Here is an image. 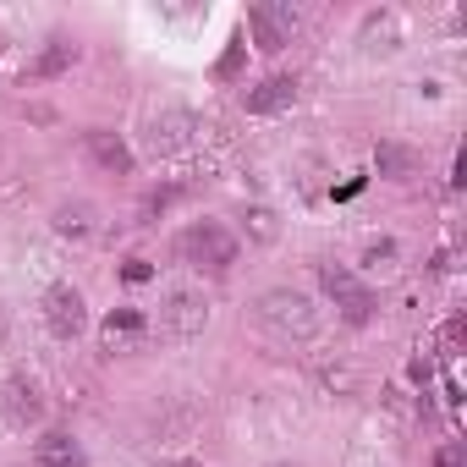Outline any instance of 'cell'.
Segmentation results:
<instances>
[{"instance_id": "21", "label": "cell", "mask_w": 467, "mask_h": 467, "mask_svg": "<svg viewBox=\"0 0 467 467\" xmlns=\"http://www.w3.org/2000/svg\"><path fill=\"white\" fill-rule=\"evenodd\" d=\"M121 275H127V281H149V275H154V270H149V265H143V259H132V265H127V270H121Z\"/></svg>"}, {"instance_id": "4", "label": "cell", "mask_w": 467, "mask_h": 467, "mask_svg": "<svg viewBox=\"0 0 467 467\" xmlns=\"http://www.w3.org/2000/svg\"><path fill=\"white\" fill-rule=\"evenodd\" d=\"M319 286L336 297V308H341L347 325H368V319H374V297H368V286H363L347 265H319Z\"/></svg>"}, {"instance_id": "1", "label": "cell", "mask_w": 467, "mask_h": 467, "mask_svg": "<svg viewBox=\"0 0 467 467\" xmlns=\"http://www.w3.org/2000/svg\"><path fill=\"white\" fill-rule=\"evenodd\" d=\"M259 325L286 336V341H308L319 336V303L308 292H292V286H275L259 297Z\"/></svg>"}, {"instance_id": "18", "label": "cell", "mask_w": 467, "mask_h": 467, "mask_svg": "<svg viewBox=\"0 0 467 467\" xmlns=\"http://www.w3.org/2000/svg\"><path fill=\"white\" fill-rule=\"evenodd\" d=\"M396 254H401V248H396V243L385 237V243H368V254H363V265H368L374 275H390V270H396Z\"/></svg>"}, {"instance_id": "15", "label": "cell", "mask_w": 467, "mask_h": 467, "mask_svg": "<svg viewBox=\"0 0 467 467\" xmlns=\"http://www.w3.org/2000/svg\"><path fill=\"white\" fill-rule=\"evenodd\" d=\"M243 231H248V243H275L281 237V220H275V209L254 203V209H243Z\"/></svg>"}, {"instance_id": "12", "label": "cell", "mask_w": 467, "mask_h": 467, "mask_svg": "<svg viewBox=\"0 0 467 467\" xmlns=\"http://www.w3.org/2000/svg\"><path fill=\"white\" fill-rule=\"evenodd\" d=\"M34 467H83V451H78V440L72 434H45L39 445H34Z\"/></svg>"}, {"instance_id": "22", "label": "cell", "mask_w": 467, "mask_h": 467, "mask_svg": "<svg viewBox=\"0 0 467 467\" xmlns=\"http://www.w3.org/2000/svg\"><path fill=\"white\" fill-rule=\"evenodd\" d=\"M165 467H198V462H165Z\"/></svg>"}, {"instance_id": "17", "label": "cell", "mask_w": 467, "mask_h": 467, "mask_svg": "<svg viewBox=\"0 0 467 467\" xmlns=\"http://www.w3.org/2000/svg\"><path fill=\"white\" fill-rule=\"evenodd\" d=\"M56 231L61 237H88L94 231V203H61L56 209Z\"/></svg>"}, {"instance_id": "7", "label": "cell", "mask_w": 467, "mask_h": 467, "mask_svg": "<svg viewBox=\"0 0 467 467\" xmlns=\"http://www.w3.org/2000/svg\"><path fill=\"white\" fill-rule=\"evenodd\" d=\"M83 149H88V160H94L99 171H110V176H127V171H132V149H127V138L110 132V127H88V132H83Z\"/></svg>"}, {"instance_id": "23", "label": "cell", "mask_w": 467, "mask_h": 467, "mask_svg": "<svg viewBox=\"0 0 467 467\" xmlns=\"http://www.w3.org/2000/svg\"><path fill=\"white\" fill-rule=\"evenodd\" d=\"M275 467H303V462H275Z\"/></svg>"}, {"instance_id": "5", "label": "cell", "mask_w": 467, "mask_h": 467, "mask_svg": "<svg viewBox=\"0 0 467 467\" xmlns=\"http://www.w3.org/2000/svg\"><path fill=\"white\" fill-rule=\"evenodd\" d=\"M45 325H50V336H61V341H72V336H83V325H88V303H83V292L78 286H50L45 292Z\"/></svg>"}, {"instance_id": "10", "label": "cell", "mask_w": 467, "mask_h": 467, "mask_svg": "<svg viewBox=\"0 0 467 467\" xmlns=\"http://www.w3.org/2000/svg\"><path fill=\"white\" fill-rule=\"evenodd\" d=\"M0 401H6V418L12 423H39L45 418V396H39V385L34 379H6V390H0Z\"/></svg>"}, {"instance_id": "14", "label": "cell", "mask_w": 467, "mask_h": 467, "mask_svg": "<svg viewBox=\"0 0 467 467\" xmlns=\"http://www.w3.org/2000/svg\"><path fill=\"white\" fill-rule=\"evenodd\" d=\"M143 330H149V325H143V314H138V308H116V314L105 319V347H132Z\"/></svg>"}, {"instance_id": "16", "label": "cell", "mask_w": 467, "mask_h": 467, "mask_svg": "<svg viewBox=\"0 0 467 467\" xmlns=\"http://www.w3.org/2000/svg\"><path fill=\"white\" fill-rule=\"evenodd\" d=\"M374 165H379V176H412L418 171V154L401 149V143H379L374 149Z\"/></svg>"}, {"instance_id": "3", "label": "cell", "mask_w": 467, "mask_h": 467, "mask_svg": "<svg viewBox=\"0 0 467 467\" xmlns=\"http://www.w3.org/2000/svg\"><path fill=\"white\" fill-rule=\"evenodd\" d=\"M203 325H209V303H203V292H192V286L165 292V303H160V336H171V341H192V336H203Z\"/></svg>"}, {"instance_id": "9", "label": "cell", "mask_w": 467, "mask_h": 467, "mask_svg": "<svg viewBox=\"0 0 467 467\" xmlns=\"http://www.w3.org/2000/svg\"><path fill=\"white\" fill-rule=\"evenodd\" d=\"M192 132H198V116H192V110H165V116L149 121V143H154V154H176V149H187Z\"/></svg>"}, {"instance_id": "20", "label": "cell", "mask_w": 467, "mask_h": 467, "mask_svg": "<svg viewBox=\"0 0 467 467\" xmlns=\"http://www.w3.org/2000/svg\"><path fill=\"white\" fill-rule=\"evenodd\" d=\"M434 467H467V451H462L456 440H445V445L434 451Z\"/></svg>"}, {"instance_id": "8", "label": "cell", "mask_w": 467, "mask_h": 467, "mask_svg": "<svg viewBox=\"0 0 467 467\" xmlns=\"http://www.w3.org/2000/svg\"><path fill=\"white\" fill-rule=\"evenodd\" d=\"M292 99H297V78L275 72V78H265V83H254V88L243 94V110H248V116H275V110H286Z\"/></svg>"}, {"instance_id": "19", "label": "cell", "mask_w": 467, "mask_h": 467, "mask_svg": "<svg viewBox=\"0 0 467 467\" xmlns=\"http://www.w3.org/2000/svg\"><path fill=\"white\" fill-rule=\"evenodd\" d=\"M176 198H182V187H154V192H149V198L138 203V214H143V220H154V214H165V209H171Z\"/></svg>"}, {"instance_id": "2", "label": "cell", "mask_w": 467, "mask_h": 467, "mask_svg": "<svg viewBox=\"0 0 467 467\" xmlns=\"http://www.w3.org/2000/svg\"><path fill=\"white\" fill-rule=\"evenodd\" d=\"M176 248H182V259L192 270H209V275H225L231 265H237V237H231L220 220H192Z\"/></svg>"}, {"instance_id": "13", "label": "cell", "mask_w": 467, "mask_h": 467, "mask_svg": "<svg viewBox=\"0 0 467 467\" xmlns=\"http://www.w3.org/2000/svg\"><path fill=\"white\" fill-rule=\"evenodd\" d=\"M401 39V17L396 12H368L363 17V50H396Z\"/></svg>"}, {"instance_id": "11", "label": "cell", "mask_w": 467, "mask_h": 467, "mask_svg": "<svg viewBox=\"0 0 467 467\" xmlns=\"http://www.w3.org/2000/svg\"><path fill=\"white\" fill-rule=\"evenodd\" d=\"M72 61H78V39H67V34H56V39H50V45L39 50V61H34L28 72H34L39 83H50V78H61V72H67Z\"/></svg>"}, {"instance_id": "6", "label": "cell", "mask_w": 467, "mask_h": 467, "mask_svg": "<svg viewBox=\"0 0 467 467\" xmlns=\"http://www.w3.org/2000/svg\"><path fill=\"white\" fill-rule=\"evenodd\" d=\"M248 28H254L259 50H286L292 34H297V12L275 6V0H259V6H248Z\"/></svg>"}]
</instances>
